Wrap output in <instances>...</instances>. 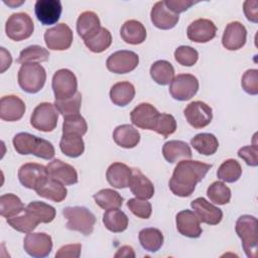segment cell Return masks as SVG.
<instances>
[{
	"instance_id": "obj_49",
	"label": "cell",
	"mask_w": 258,
	"mask_h": 258,
	"mask_svg": "<svg viewBox=\"0 0 258 258\" xmlns=\"http://www.w3.org/2000/svg\"><path fill=\"white\" fill-rule=\"evenodd\" d=\"M127 207L133 215L140 219H148L152 213L151 204L147 200L143 199H130L127 202Z\"/></svg>"
},
{
	"instance_id": "obj_2",
	"label": "cell",
	"mask_w": 258,
	"mask_h": 258,
	"mask_svg": "<svg viewBox=\"0 0 258 258\" xmlns=\"http://www.w3.org/2000/svg\"><path fill=\"white\" fill-rule=\"evenodd\" d=\"M13 147L21 155L33 154L42 159H52L55 151L53 145L40 137L27 132H20L13 137Z\"/></svg>"
},
{
	"instance_id": "obj_52",
	"label": "cell",
	"mask_w": 258,
	"mask_h": 258,
	"mask_svg": "<svg viewBox=\"0 0 258 258\" xmlns=\"http://www.w3.org/2000/svg\"><path fill=\"white\" fill-rule=\"evenodd\" d=\"M81 244L64 245L55 253V258H78L81 255Z\"/></svg>"
},
{
	"instance_id": "obj_31",
	"label": "cell",
	"mask_w": 258,
	"mask_h": 258,
	"mask_svg": "<svg viewBox=\"0 0 258 258\" xmlns=\"http://www.w3.org/2000/svg\"><path fill=\"white\" fill-rule=\"evenodd\" d=\"M101 27L99 16L93 11H85L80 14L77 20L78 34L86 39Z\"/></svg>"
},
{
	"instance_id": "obj_48",
	"label": "cell",
	"mask_w": 258,
	"mask_h": 258,
	"mask_svg": "<svg viewBox=\"0 0 258 258\" xmlns=\"http://www.w3.org/2000/svg\"><path fill=\"white\" fill-rule=\"evenodd\" d=\"M176 130V121L174 117L170 114L161 113L157 119L154 130L157 134L162 135L163 137H167L173 134Z\"/></svg>"
},
{
	"instance_id": "obj_45",
	"label": "cell",
	"mask_w": 258,
	"mask_h": 258,
	"mask_svg": "<svg viewBox=\"0 0 258 258\" xmlns=\"http://www.w3.org/2000/svg\"><path fill=\"white\" fill-rule=\"evenodd\" d=\"M88 125L83 116L80 114L64 117L62 123V134H76L83 136L87 133Z\"/></svg>"
},
{
	"instance_id": "obj_56",
	"label": "cell",
	"mask_w": 258,
	"mask_h": 258,
	"mask_svg": "<svg viewBox=\"0 0 258 258\" xmlns=\"http://www.w3.org/2000/svg\"><path fill=\"white\" fill-rule=\"evenodd\" d=\"M116 258L117 257H135V253L133 251V248L131 246H122L121 248L118 249L116 254L114 255Z\"/></svg>"
},
{
	"instance_id": "obj_17",
	"label": "cell",
	"mask_w": 258,
	"mask_h": 258,
	"mask_svg": "<svg viewBox=\"0 0 258 258\" xmlns=\"http://www.w3.org/2000/svg\"><path fill=\"white\" fill-rule=\"evenodd\" d=\"M217 33L215 23L207 18H199L192 21L186 29L187 38L194 42L205 43L212 40Z\"/></svg>"
},
{
	"instance_id": "obj_39",
	"label": "cell",
	"mask_w": 258,
	"mask_h": 258,
	"mask_svg": "<svg viewBox=\"0 0 258 258\" xmlns=\"http://www.w3.org/2000/svg\"><path fill=\"white\" fill-rule=\"evenodd\" d=\"M95 203L104 210L119 209L123 204V198L112 188H103L93 196Z\"/></svg>"
},
{
	"instance_id": "obj_37",
	"label": "cell",
	"mask_w": 258,
	"mask_h": 258,
	"mask_svg": "<svg viewBox=\"0 0 258 258\" xmlns=\"http://www.w3.org/2000/svg\"><path fill=\"white\" fill-rule=\"evenodd\" d=\"M59 148L61 152L69 157H79L85 151V143L80 135L76 134H62Z\"/></svg>"
},
{
	"instance_id": "obj_46",
	"label": "cell",
	"mask_w": 258,
	"mask_h": 258,
	"mask_svg": "<svg viewBox=\"0 0 258 258\" xmlns=\"http://www.w3.org/2000/svg\"><path fill=\"white\" fill-rule=\"evenodd\" d=\"M82 105V94L77 92L73 97L66 100H55L54 106L63 117L79 114Z\"/></svg>"
},
{
	"instance_id": "obj_36",
	"label": "cell",
	"mask_w": 258,
	"mask_h": 258,
	"mask_svg": "<svg viewBox=\"0 0 258 258\" xmlns=\"http://www.w3.org/2000/svg\"><path fill=\"white\" fill-rule=\"evenodd\" d=\"M190 145L200 154L209 156L216 153L219 147V141L212 133H200L190 140Z\"/></svg>"
},
{
	"instance_id": "obj_32",
	"label": "cell",
	"mask_w": 258,
	"mask_h": 258,
	"mask_svg": "<svg viewBox=\"0 0 258 258\" xmlns=\"http://www.w3.org/2000/svg\"><path fill=\"white\" fill-rule=\"evenodd\" d=\"M84 43L92 52H103L112 43L111 32L105 27H100L99 30L84 39Z\"/></svg>"
},
{
	"instance_id": "obj_12",
	"label": "cell",
	"mask_w": 258,
	"mask_h": 258,
	"mask_svg": "<svg viewBox=\"0 0 258 258\" xmlns=\"http://www.w3.org/2000/svg\"><path fill=\"white\" fill-rule=\"evenodd\" d=\"M139 56L132 50H118L109 55L106 60L107 69L114 74H127L137 68Z\"/></svg>"
},
{
	"instance_id": "obj_50",
	"label": "cell",
	"mask_w": 258,
	"mask_h": 258,
	"mask_svg": "<svg viewBox=\"0 0 258 258\" xmlns=\"http://www.w3.org/2000/svg\"><path fill=\"white\" fill-rule=\"evenodd\" d=\"M241 85L243 90L249 95L258 94V71L256 69L248 70L244 73Z\"/></svg>"
},
{
	"instance_id": "obj_51",
	"label": "cell",
	"mask_w": 258,
	"mask_h": 258,
	"mask_svg": "<svg viewBox=\"0 0 258 258\" xmlns=\"http://www.w3.org/2000/svg\"><path fill=\"white\" fill-rule=\"evenodd\" d=\"M238 156L250 166L258 165V147L256 144L247 145L238 150Z\"/></svg>"
},
{
	"instance_id": "obj_29",
	"label": "cell",
	"mask_w": 258,
	"mask_h": 258,
	"mask_svg": "<svg viewBox=\"0 0 258 258\" xmlns=\"http://www.w3.org/2000/svg\"><path fill=\"white\" fill-rule=\"evenodd\" d=\"M135 97V88L129 82H119L114 84L110 90L112 103L119 107H125Z\"/></svg>"
},
{
	"instance_id": "obj_3",
	"label": "cell",
	"mask_w": 258,
	"mask_h": 258,
	"mask_svg": "<svg viewBox=\"0 0 258 258\" xmlns=\"http://www.w3.org/2000/svg\"><path fill=\"white\" fill-rule=\"evenodd\" d=\"M236 233L242 241V247L247 257H257V219L254 216L243 215L238 218Z\"/></svg>"
},
{
	"instance_id": "obj_14",
	"label": "cell",
	"mask_w": 258,
	"mask_h": 258,
	"mask_svg": "<svg viewBox=\"0 0 258 258\" xmlns=\"http://www.w3.org/2000/svg\"><path fill=\"white\" fill-rule=\"evenodd\" d=\"M183 115L191 127L201 129L211 123L213 119V110L205 102L194 101L185 107Z\"/></svg>"
},
{
	"instance_id": "obj_27",
	"label": "cell",
	"mask_w": 258,
	"mask_h": 258,
	"mask_svg": "<svg viewBox=\"0 0 258 258\" xmlns=\"http://www.w3.org/2000/svg\"><path fill=\"white\" fill-rule=\"evenodd\" d=\"M115 143L123 148H133L140 141L139 131L130 124H122L117 126L113 132Z\"/></svg>"
},
{
	"instance_id": "obj_21",
	"label": "cell",
	"mask_w": 258,
	"mask_h": 258,
	"mask_svg": "<svg viewBox=\"0 0 258 258\" xmlns=\"http://www.w3.org/2000/svg\"><path fill=\"white\" fill-rule=\"evenodd\" d=\"M25 110V103L15 95L4 96L0 100V118L3 121H18L23 117Z\"/></svg>"
},
{
	"instance_id": "obj_19",
	"label": "cell",
	"mask_w": 258,
	"mask_h": 258,
	"mask_svg": "<svg viewBox=\"0 0 258 258\" xmlns=\"http://www.w3.org/2000/svg\"><path fill=\"white\" fill-rule=\"evenodd\" d=\"M176 229L180 235L187 238H199L202 233L201 221L190 210H183L177 213L175 218Z\"/></svg>"
},
{
	"instance_id": "obj_15",
	"label": "cell",
	"mask_w": 258,
	"mask_h": 258,
	"mask_svg": "<svg viewBox=\"0 0 258 258\" xmlns=\"http://www.w3.org/2000/svg\"><path fill=\"white\" fill-rule=\"evenodd\" d=\"M158 110L149 103L137 105L130 113V119L133 125L144 130H154L159 117Z\"/></svg>"
},
{
	"instance_id": "obj_54",
	"label": "cell",
	"mask_w": 258,
	"mask_h": 258,
	"mask_svg": "<svg viewBox=\"0 0 258 258\" xmlns=\"http://www.w3.org/2000/svg\"><path fill=\"white\" fill-rule=\"evenodd\" d=\"M243 10L246 15V18L251 21L256 23L258 21V2L253 0V1H245L243 4Z\"/></svg>"
},
{
	"instance_id": "obj_38",
	"label": "cell",
	"mask_w": 258,
	"mask_h": 258,
	"mask_svg": "<svg viewBox=\"0 0 258 258\" xmlns=\"http://www.w3.org/2000/svg\"><path fill=\"white\" fill-rule=\"evenodd\" d=\"M25 207L21 200L13 194H5L0 198V214L2 217L9 219L18 216L24 212Z\"/></svg>"
},
{
	"instance_id": "obj_47",
	"label": "cell",
	"mask_w": 258,
	"mask_h": 258,
	"mask_svg": "<svg viewBox=\"0 0 258 258\" xmlns=\"http://www.w3.org/2000/svg\"><path fill=\"white\" fill-rule=\"evenodd\" d=\"M175 60L183 67H191L199 59V52L188 45H180L174 50Z\"/></svg>"
},
{
	"instance_id": "obj_7",
	"label": "cell",
	"mask_w": 258,
	"mask_h": 258,
	"mask_svg": "<svg viewBox=\"0 0 258 258\" xmlns=\"http://www.w3.org/2000/svg\"><path fill=\"white\" fill-rule=\"evenodd\" d=\"M58 114L54 104L47 102L40 103L34 108L31 114L30 124L38 131L50 132L57 125Z\"/></svg>"
},
{
	"instance_id": "obj_28",
	"label": "cell",
	"mask_w": 258,
	"mask_h": 258,
	"mask_svg": "<svg viewBox=\"0 0 258 258\" xmlns=\"http://www.w3.org/2000/svg\"><path fill=\"white\" fill-rule=\"evenodd\" d=\"M121 38L129 44H140L146 38V29L144 25L137 20H127L120 29Z\"/></svg>"
},
{
	"instance_id": "obj_18",
	"label": "cell",
	"mask_w": 258,
	"mask_h": 258,
	"mask_svg": "<svg viewBox=\"0 0 258 258\" xmlns=\"http://www.w3.org/2000/svg\"><path fill=\"white\" fill-rule=\"evenodd\" d=\"M190 207L202 223L218 225L223 219L222 210L208 202L205 198H197L190 203Z\"/></svg>"
},
{
	"instance_id": "obj_35",
	"label": "cell",
	"mask_w": 258,
	"mask_h": 258,
	"mask_svg": "<svg viewBox=\"0 0 258 258\" xmlns=\"http://www.w3.org/2000/svg\"><path fill=\"white\" fill-rule=\"evenodd\" d=\"M150 76L156 84L166 86L174 78V69L169 61L160 59L151 64Z\"/></svg>"
},
{
	"instance_id": "obj_1",
	"label": "cell",
	"mask_w": 258,
	"mask_h": 258,
	"mask_svg": "<svg viewBox=\"0 0 258 258\" xmlns=\"http://www.w3.org/2000/svg\"><path fill=\"white\" fill-rule=\"evenodd\" d=\"M212 168V164L198 160L183 159L174 167L168 186L173 195L181 198L189 197L198 182H200Z\"/></svg>"
},
{
	"instance_id": "obj_9",
	"label": "cell",
	"mask_w": 258,
	"mask_h": 258,
	"mask_svg": "<svg viewBox=\"0 0 258 258\" xmlns=\"http://www.w3.org/2000/svg\"><path fill=\"white\" fill-rule=\"evenodd\" d=\"M51 87L55 100H66L78 92V80L71 70L60 69L54 73Z\"/></svg>"
},
{
	"instance_id": "obj_41",
	"label": "cell",
	"mask_w": 258,
	"mask_h": 258,
	"mask_svg": "<svg viewBox=\"0 0 258 258\" xmlns=\"http://www.w3.org/2000/svg\"><path fill=\"white\" fill-rule=\"evenodd\" d=\"M242 174V167L240 163L233 158L225 160L218 168L217 176L219 179L226 182L237 181Z\"/></svg>"
},
{
	"instance_id": "obj_25",
	"label": "cell",
	"mask_w": 258,
	"mask_h": 258,
	"mask_svg": "<svg viewBox=\"0 0 258 258\" xmlns=\"http://www.w3.org/2000/svg\"><path fill=\"white\" fill-rule=\"evenodd\" d=\"M132 176V168L122 162L110 164L106 171V178L110 185L116 188H125L129 186Z\"/></svg>"
},
{
	"instance_id": "obj_30",
	"label": "cell",
	"mask_w": 258,
	"mask_h": 258,
	"mask_svg": "<svg viewBox=\"0 0 258 258\" xmlns=\"http://www.w3.org/2000/svg\"><path fill=\"white\" fill-rule=\"evenodd\" d=\"M36 194L41 198L60 203L67 198L68 190L64 184L49 176L46 182L36 190Z\"/></svg>"
},
{
	"instance_id": "obj_22",
	"label": "cell",
	"mask_w": 258,
	"mask_h": 258,
	"mask_svg": "<svg viewBox=\"0 0 258 258\" xmlns=\"http://www.w3.org/2000/svg\"><path fill=\"white\" fill-rule=\"evenodd\" d=\"M150 19L153 25L159 29L167 30L173 28L179 19L178 14L170 11L164 1L156 2L150 12Z\"/></svg>"
},
{
	"instance_id": "obj_24",
	"label": "cell",
	"mask_w": 258,
	"mask_h": 258,
	"mask_svg": "<svg viewBox=\"0 0 258 258\" xmlns=\"http://www.w3.org/2000/svg\"><path fill=\"white\" fill-rule=\"evenodd\" d=\"M129 187L131 192L138 199L149 200L154 195L153 183L138 168H132Z\"/></svg>"
},
{
	"instance_id": "obj_23",
	"label": "cell",
	"mask_w": 258,
	"mask_h": 258,
	"mask_svg": "<svg viewBox=\"0 0 258 258\" xmlns=\"http://www.w3.org/2000/svg\"><path fill=\"white\" fill-rule=\"evenodd\" d=\"M48 175L64 185H72L78 182V172L76 168L60 159H54L46 165Z\"/></svg>"
},
{
	"instance_id": "obj_5",
	"label": "cell",
	"mask_w": 258,
	"mask_h": 258,
	"mask_svg": "<svg viewBox=\"0 0 258 258\" xmlns=\"http://www.w3.org/2000/svg\"><path fill=\"white\" fill-rule=\"evenodd\" d=\"M46 81L44 68L36 62L23 63L18 71V84L20 88L29 94L39 92Z\"/></svg>"
},
{
	"instance_id": "obj_40",
	"label": "cell",
	"mask_w": 258,
	"mask_h": 258,
	"mask_svg": "<svg viewBox=\"0 0 258 258\" xmlns=\"http://www.w3.org/2000/svg\"><path fill=\"white\" fill-rule=\"evenodd\" d=\"M49 58V52L46 48L40 45H29L20 51L17 62L19 63H31L47 61Z\"/></svg>"
},
{
	"instance_id": "obj_16",
	"label": "cell",
	"mask_w": 258,
	"mask_h": 258,
	"mask_svg": "<svg viewBox=\"0 0 258 258\" xmlns=\"http://www.w3.org/2000/svg\"><path fill=\"white\" fill-rule=\"evenodd\" d=\"M62 11L59 0H37L34 4V13L42 25H51L58 21Z\"/></svg>"
},
{
	"instance_id": "obj_55",
	"label": "cell",
	"mask_w": 258,
	"mask_h": 258,
	"mask_svg": "<svg viewBox=\"0 0 258 258\" xmlns=\"http://www.w3.org/2000/svg\"><path fill=\"white\" fill-rule=\"evenodd\" d=\"M0 73H4L7 69L10 68L12 62V56L8 50L5 49V47H0Z\"/></svg>"
},
{
	"instance_id": "obj_10",
	"label": "cell",
	"mask_w": 258,
	"mask_h": 258,
	"mask_svg": "<svg viewBox=\"0 0 258 258\" xmlns=\"http://www.w3.org/2000/svg\"><path fill=\"white\" fill-rule=\"evenodd\" d=\"M199 90L197 77L190 74H179L169 84V94L174 100L187 101L191 99Z\"/></svg>"
},
{
	"instance_id": "obj_4",
	"label": "cell",
	"mask_w": 258,
	"mask_h": 258,
	"mask_svg": "<svg viewBox=\"0 0 258 258\" xmlns=\"http://www.w3.org/2000/svg\"><path fill=\"white\" fill-rule=\"evenodd\" d=\"M62 215L67 219V228L89 236L94 231L96 224L95 215L85 207H67L62 210Z\"/></svg>"
},
{
	"instance_id": "obj_26",
	"label": "cell",
	"mask_w": 258,
	"mask_h": 258,
	"mask_svg": "<svg viewBox=\"0 0 258 258\" xmlns=\"http://www.w3.org/2000/svg\"><path fill=\"white\" fill-rule=\"evenodd\" d=\"M162 155L169 163H174L191 157L189 145L181 140H169L162 147Z\"/></svg>"
},
{
	"instance_id": "obj_33",
	"label": "cell",
	"mask_w": 258,
	"mask_h": 258,
	"mask_svg": "<svg viewBox=\"0 0 258 258\" xmlns=\"http://www.w3.org/2000/svg\"><path fill=\"white\" fill-rule=\"evenodd\" d=\"M103 224L109 231L121 233L128 227V217L119 209L107 210L103 215Z\"/></svg>"
},
{
	"instance_id": "obj_42",
	"label": "cell",
	"mask_w": 258,
	"mask_h": 258,
	"mask_svg": "<svg viewBox=\"0 0 258 258\" xmlns=\"http://www.w3.org/2000/svg\"><path fill=\"white\" fill-rule=\"evenodd\" d=\"M25 211L32 214L39 223H50L55 218V209L43 202H31L25 207Z\"/></svg>"
},
{
	"instance_id": "obj_44",
	"label": "cell",
	"mask_w": 258,
	"mask_h": 258,
	"mask_svg": "<svg viewBox=\"0 0 258 258\" xmlns=\"http://www.w3.org/2000/svg\"><path fill=\"white\" fill-rule=\"evenodd\" d=\"M210 201L216 205H226L231 200V189L223 181H214L207 189Z\"/></svg>"
},
{
	"instance_id": "obj_53",
	"label": "cell",
	"mask_w": 258,
	"mask_h": 258,
	"mask_svg": "<svg viewBox=\"0 0 258 258\" xmlns=\"http://www.w3.org/2000/svg\"><path fill=\"white\" fill-rule=\"evenodd\" d=\"M166 7L175 14H179L183 11H186L190 6L195 4L194 1L188 0H165Z\"/></svg>"
},
{
	"instance_id": "obj_8",
	"label": "cell",
	"mask_w": 258,
	"mask_h": 258,
	"mask_svg": "<svg viewBox=\"0 0 258 258\" xmlns=\"http://www.w3.org/2000/svg\"><path fill=\"white\" fill-rule=\"evenodd\" d=\"M48 177L49 175L46 166L35 162L24 163L18 170L20 183L24 187L34 189L35 191L46 182Z\"/></svg>"
},
{
	"instance_id": "obj_34",
	"label": "cell",
	"mask_w": 258,
	"mask_h": 258,
	"mask_svg": "<svg viewBox=\"0 0 258 258\" xmlns=\"http://www.w3.org/2000/svg\"><path fill=\"white\" fill-rule=\"evenodd\" d=\"M139 242L148 252H157L163 245V234L156 228H145L139 232Z\"/></svg>"
},
{
	"instance_id": "obj_20",
	"label": "cell",
	"mask_w": 258,
	"mask_h": 258,
	"mask_svg": "<svg viewBox=\"0 0 258 258\" xmlns=\"http://www.w3.org/2000/svg\"><path fill=\"white\" fill-rule=\"evenodd\" d=\"M247 30L239 21L230 22L223 33L222 44L228 50H238L246 43Z\"/></svg>"
},
{
	"instance_id": "obj_11",
	"label": "cell",
	"mask_w": 258,
	"mask_h": 258,
	"mask_svg": "<svg viewBox=\"0 0 258 258\" xmlns=\"http://www.w3.org/2000/svg\"><path fill=\"white\" fill-rule=\"evenodd\" d=\"M74 34L66 23H58L44 32V42L50 50H66L73 43Z\"/></svg>"
},
{
	"instance_id": "obj_43",
	"label": "cell",
	"mask_w": 258,
	"mask_h": 258,
	"mask_svg": "<svg viewBox=\"0 0 258 258\" xmlns=\"http://www.w3.org/2000/svg\"><path fill=\"white\" fill-rule=\"evenodd\" d=\"M6 221L9 224V226L14 230L21 233H26V234L32 232L39 224V221L32 214H30L25 210L23 215L9 218Z\"/></svg>"
},
{
	"instance_id": "obj_6",
	"label": "cell",
	"mask_w": 258,
	"mask_h": 258,
	"mask_svg": "<svg viewBox=\"0 0 258 258\" xmlns=\"http://www.w3.org/2000/svg\"><path fill=\"white\" fill-rule=\"evenodd\" d=\"M33 30L34 23L31 17L25 12L11 14L5 24L6 35L14 41H21L30 37Z\"/></svg>"
},
{
	"instance_id": "obj_13",
	"label": "cell",
	"mask_w": 258,
	"mask_h": 258,
	"mask_svg": "<svg viewBox=\"0 0 258 258\" xmlns=\"http://www.w3.org/2000/svg\"><path fill=\"white\" fill-rule=\"evenodd\" d=\"M25 252L34 258H43L50 254L52 250V240L45 233H27L23 240Z\"/></svg>"
}]
</instances>
